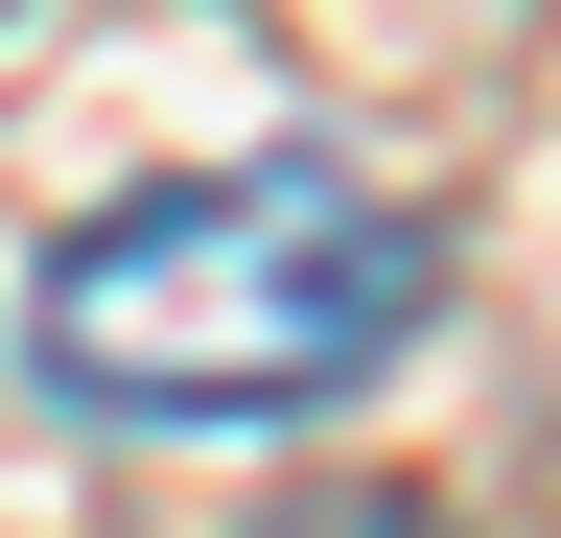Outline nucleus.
<instances>
[{
	"label": "nucleus",
	"mask_w": 561,
	"mask_h": 538,
	"mask_svg": "<svg viewBox=\"0 0 561 538\" xmlns=\"http://www.w3.org/2000/svg\"><path fill=\"white\" fill-rule=\"evenodd\" d=\"M421 282V211H375L351 164H187L24 257V375L70 422H328Z\"/></svg>",
	"instance_id": "nucleus-1"
},
{
	"label": "nucleus",
	"mask_w": 561,
	"mask_h": 538,
	"mask_svg": "<svg viewBox=\"0 0 561 538\" xmlns=\"http://www.w3.org/2000/svg\"><path fill=\"white\" fill-rule=\"evenodd\" d=\"M280 538H421V515H280Z\"/></svg>",
	"instance_id": "nucleus-2"
}]
</instances>
